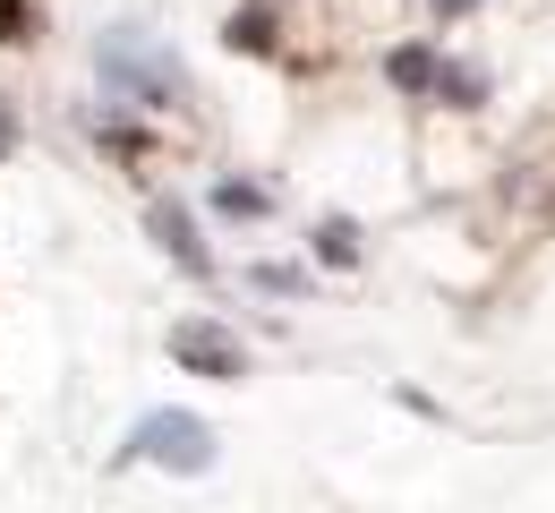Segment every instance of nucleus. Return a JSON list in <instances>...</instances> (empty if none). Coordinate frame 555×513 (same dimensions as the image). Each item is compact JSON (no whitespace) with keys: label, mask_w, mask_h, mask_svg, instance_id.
<instances>
[{"label":"nucleus","mask_w":555,"mask_h":513,"mask_svg":"<svg viewBox=\"0 0 555 513\" xmlns=\"http://www.w3.org/2000/svg\"><path fill=\"white\" fill-rule=\"evenodd\" d=\"M129 462H163V471L197 479V471H214V437H206V420H189V411H145L129 428Z\"/></svg>","instance_id":"obj_1"},{"label":"nucleus","mask_w":555,"mask_h":513,"mask_svg":"<svg viewBox=\"0 0 555 513\" xmlns=\"http://www.w3.org/2000/svg\"><path fill=\"white\" fill-rule=\"evenodd\" d=\"M103 86H112V94H138V103H180V69H171L154 43H138L129 26L103 35Z\"/></svg>","instance_id":"obj_2"},{"label":"nucleus","mask_w":555,"mask_h":513,"mask_svg":"<svg viewBox=\"0 0 555 513\" xmlns=\"http://www.w3.org/2000/svg\"><path fill=\"white\" fill-rule=\"evenodd\" d=\"M171 360L197 368V376H248V351L222 325H171Z\"/></svg>","instance_id":"obj_3"},{"label":"nucleus","mask_w":555,"mask_h":513,"mask_svg":"<svg viewBox=\"0 0 555 513\" xmlns=\"http://www.w3.org/2000/svg\"><path fill=\"white\" fill-rule=\"evenodd\" d=\"M154 240H163L189 274H214V257H206V240H197V222H189V206H180V197H163V206H154Z\"/></svg>","instance_id":"obj_4"},{"label":"nucleus","mask_w":555,"mask_h":513,"mask_svg":"<svg viewBox=\"0 0 555 513\" xmlns=\"http://www.w3.org/2000/svg\"><path fill=\"white\" fill-rule=\"evenodd\" d=\"M385 77H393L402 94H436L444 61H436V43H393V52H385Z\"/></svg>","instance_id":"obj_5"},{"label":"nucleus","mask_w":555,"mask_h":513,"mask_svg":"<svg viewBox=\"0 0 555 513\" xmlns=\"http://www.w3.org/2000/svg\"><path fill=\"white\" fill-rule=\"evenodd\" d=\"M231 52H274V0H257V9L231 17Z\"/></svg>","instance_id":"obj_6"},{"label":"nucleus","mask_w":555,"mask_h":513,"mask_svg":"<svg viewBox=\"0 0 555 513\" xmlns=\"http://www.w3.org/2000/svg\"><path fill=\"white\" fill-rule=\"evenodd\" d=\"M436 103H453V112H479V103H487V77H479V69H444V77H436Z\"/></svg>","instance_id":"obj_7"},{"label":"nucleus","mask_w":555,"mask_h":513,"mask_svg":"<svg viewBox=\"0 0 555 513\" xmlns=\"http://www.w3.org/2000/svg\"><path fill=\"white\" fill-rule=\"evenodd\" d=\"M317 266H359V231L350 222H317Z\"/></svg>","instance_id":"obj_8"},{"label":"nucleus","mask_w":555,"mask_h":513,"mask_svg":"<svg viewBox=\"0 0 555 513\" xmlns=\"http://www.w3.org/2000/svg\"><path fill=\"white\" fill-rule=\"evenodd\" d=\"M214 215H266V189H248V180H222V189H214Z\"/></svg>","instance_id":"obj_9"},{"label":"nucleus","mask_w":555,"mask_h":513,"mask_svg":"<svg viewBox=\"0 0 555 513\" xmlns=\"http://www.w3.org/2000/svg\"><path fill=\"white\" fill-rule=\"evenodd\" d=\"M0 43H26V0H0Z\"/></svg>","instance_id":"obj_10"},{"label":"nucleus","mask_w":555,"mask_h":513,"mask_svg":"<svg viewBox=\"0 0 555 513\" xmlns=\"http://www.w3.org/2000/svg\"><path fill=\"white\" fill-rule=\"evenodd\" d=\"M17 154V112H9V94H0V163Z\"/></svg>","instance_id":"obj_11"},{"label":"nucleus","mask_w":555,"mask_h":513,"mask_svg":"<svg viewBox=\"0 0 555 513\" xmlns=\"http://www.w3.org/2000/svg\"><path fill=\"white\" fill-rule=\"evenodd\" d=\"M427 9H436V17H444V26H453V17H470V9H479V0H427Z\"/></svg>","instance_id":"obj_12"}]
</instances>
